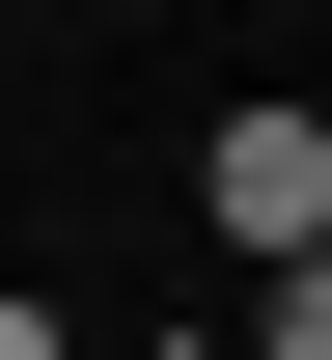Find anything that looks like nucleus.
Wrapping results in <instances>:
<instances>
[{
  "label": "nucleus",
  "mask_w": 332,
  "mask_h": 360,
  "mask_svg": "<svg viewBox=\"0 0 332 360\" xmlns=\"http://www.w3.org/2000/svg\"><path fill=\"white\" fill-rule=\"evenodd\" d=\"M194 222H222L249 277H277V250H332V111H277V84H249L222 139H194Z\"/></svg>",
  "instance_id": "f257e3e1"
},
{
  "label": "nucleus",
  "mask_w": 332,
  "mask_h": 360,
  "mask_svg": "<svg viewBox=\"0 0 332 360\" xmlns=\"http://www.w3.org/2000/svg\"><path fill=\"white\" fill-rule=\"evenodd\" d=\"M249 360H332V250H277V277H249Z\"/></svg>",
  "instance_id": "f03ea898"
},
{
  "label": "nucleus",
  "mask_w": 332,
  "mask_h": 360,
  "mask_svg": "<svg viewBox=\"0 0 332 360\" xmlns=\"http://www.w3.org/2000/svg\"><path fill=\"white\" fill-rule=\"evenodd\" d=\"M0 360H55V305H0Z\"/></svg>",
  "instance_id": "7ed1b4c3"
}]
</instances>
